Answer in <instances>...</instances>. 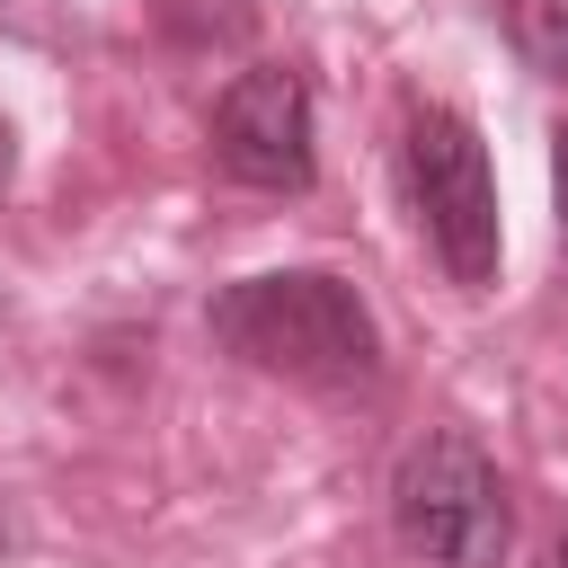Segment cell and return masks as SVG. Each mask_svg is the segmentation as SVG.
<instances>
[{
    "mask_svg": "<svg viewBox=\"0 0 568 568\" xmlns=\"http://www.w3.org/2000/svg\"><path fill=\"white\" fill-rule=\"evenodd\" d=\"M213 346H231L257 373L311 382V390H355L382 373V328L364 293L328 266H266L213 293Z\"/></svg>",
    "mask_w": 568,
    "mask_h": 568,
    "instance_id": "obj_1",
    "label": "cell"
},
{
    "mask_svg": "<svg viewBox=\"0 0 568 568\" xmlns=\"http://www.w3.org/2000/svg\"><path fill=\"white\" fill-rule=\"evenodd\" d=\"M399 178H408V204H417L435 266L462 293H488L497 266H506V222H497V169H488L479 124L462 106H408Z\"/></svg>",
    "mask_w": 568,
    "mask_h": 568,
    "instance_id": "obj_2",
    "label": "cell"
},
{
    "mask_svg": "<svg viewBox=\"0 0 568 568\" xmlns=\"http://www.w3.org/2000/svg\"><path fill=\"white\" fill-rule=\"evenodd\" d=\"M390 524H399L408 559H426V568H506V550H515L506 470L462 426H435V435H417L399 453V470H390Z\"/></svg>",
    "mask_w": 568,
    "mask_h": 568,
    "instance_id": "obj_3",
    "label": "cell"
},
{
    "mask_svg": "<svg viewBox=\"0 0 568 568\" xmlns=\"http://www.w3.org/2000/svg\"><path fill=\"white\" fill-rule=\"evenodd\" d=\"M311 80L293 62H248L222 98H213V160L222 178L257 186V195H302L320 178V151H311Z\"/></svg>",
    "mask_w": 568,
    "mask_h": 568,
    "instance_id": "obj_4",
    "label": "cell"
},
{
    "mask_svg": "<svg viewBox=\"0 0 568 568\" xmlns=\"http://www.w3.org/2000/svg\"><path fill=\"white\" fill-rule=\"evenodd\" d=\"M506 36L541 80H568V0H506Z\"/></svg>",
    "mask_w": 568,
    "mask_h": 568,
    "instance_id": "obj_5",
    "label": "cell"
},
{
    "mask_svg": "<svg viewBox=\"0 0 568 568\" xmlns=\"http://www.w3.org/2000/svg\"><path fill=\"white\" fill-rule=\"evenodd\" d=\"M550 195H559V213H568V133H559V151H550Z\"/></svg>",
    "mask_w": 568,
    "mask_h": 568,
    "instance_id": "obj_6",
    "label": "cell"
},
{
    "mask_svg": "<svg viewBox=\"0 0 568 568\" xmlns=\"http://www.w3.org/2000/svg\"><path fill=\"white\" fill-rule=\"evenodd\" d=\"M9 169H18V133H9V115H0V186H9Z\"/></svg>",
    "mask_w": 568,
    "mask_h": 568,
    "instance_id": "obj_7",
    "label": "cell"
},
{
    "mask_svg": "<svg viewBox=\"0 0 568 568\" xmlns=\"http://www.w3.org/2000/svg\"><path fill=\"white\" fill-rule=\"evenodd\" d=\"M559 568H568V541H559Z\"/></svg>",
    "mask_w": 568,
    "mask_h": 568,
    "instance_id": "obj_8",
    "label": "cell"
},
{
    "mask_svg": "<svg viewBox=\"0 0 568 568\" xmlns=\"http://www.w3.org/2000/svg\"><path fill=\"white\" fill-rule=\"evenodd\" d=\"M0 541H9V524H0Z\"/></svg>",
    "mask_w": 568,
    "mask_h": 568,
    "instance_id": "obj_9",
    "label": "cell"
}]
</instances>
